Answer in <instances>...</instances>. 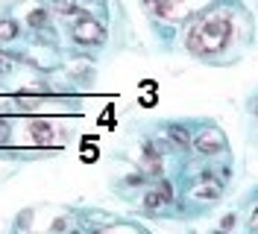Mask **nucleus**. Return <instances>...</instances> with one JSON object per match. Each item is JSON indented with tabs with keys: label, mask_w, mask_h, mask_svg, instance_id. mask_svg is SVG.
Masks as SVG:
<instances>
[{
	"label": "nucleus",
	"mask_w": 258,
	"mask_h": 234,
	"mask_svg": "<svg viewBox=\"0 0 258 234\" xmlns=\"http://www.w3.org/2000/svg\"><path fill=\"white\" fill-rule=\"evenodd\" d=\"M6 138V123H3V120H0V140Z\"/></svg>",
	"instance_id": "10"
},
{
	"label": "nucleus",
	"mask_w": 258,
	"mask_h": 234,
	"mask_svg": "<svg viewBox=\"0 0 258 234\" xmlns=\"http://www.w3.org/2000/svg\"><path fill=\"white\" fill-rule=\"evenodd\" d=\"M211 234H226V231H211Z\"/></svg>",
	"instance_id": "11"
},
{
	"label": "nucleus",
	"mask_w": 258,
	"mask_h": 234,
	"mask_svg": "<svg viewBox=\"0 0 258 234\" xmlns=\"http://www.w3.org/2000/svg\"><path fill=\"white\" fill-rule=\"evenodd\" d=\"M159 152H156V149H153V143H147L144 146V161H141V164H144V170L147 173H159L161 167H159Z\"/></svg>",
	"instance_id": "5"
},
{
	"label": "nucleus",
	"mask_w": 258,
	"mask_h": 234,
	"mask_svg": "<svg viewBox=\"0 0 258 234\" xmlns=\"http://www.w3.org/2000/svg\"><path fill=\"white\" fill-rule=\"evenodd\" d=\"M9 67H12V62H9V56H3V53H0V70H3V73H6V70H9Z\"/></svg>",
	"instance_id": "9"
},
{
	"label": "nucleus",
	"mask_w": 258,
	"mask_h": 234,
	"mask_svg": "<svg viewBox=\"0 0 258 234\" xmlns=\"http://www.w3.org/2000/svg\"><path fill=\"white\" fill-rule=\"evenodd\" d=\"M167 138H173V143H176V146H188L191 135H188L182 126H167Z\"/></svg>",
	"instance_id": "6"
},
{
	"label": "nucleus",
	"mask_w": 258,
	"mask_h": 234,
	"mask_svg": "<svg viewBox=\"0 0 258 234\" xmlns=\"http://www.w3.org/2000/svg\"><path fill=\"white\" fill-rule=\"evenodd\" d=\"M30 129H32V135H35L38 140H47V138H53V126H50V123H41V120H35V123H32Z\"/></svg>",
	"instance_id": "7"
},
{
	"label": "nucleus",
	"mask_w": 258,
	"mask_h": 234,
	"mask_svg": "<svg viewBox=\"0 0 258 234\" xmlns=\"http://www.w3.org/2000/svg\"><path fill=\"white\" fill-rule=\"evenodd\" d=\"M18 35V27L12 21H0V41H9V38H15Z\"/></svg>",
	"instance_id": "8"
},
{
	"label": "nucleus",
	"mask_w": 258,
	"mask_h": 234,
	"mask_svg": "<svg viewBox=\"0 0 258 234\" xmlns=\"http://www.w3.org/2000/svg\"><path fill=\"white\" fill-rule=\"evenodd\" d=\"M71 35H74L80 44H103L106 30H103V24H100V21H94V18H82L80 24H74Z\"/></svg>",
	"instance_id": "2"
},
{
	"label": "nucleus",
	"mask_w": 258,
	"mask_h": 234,
	"mask_svg": "<svg viewBox=\"0 0 258 234\" xmlns=\"http://www.w3.org/2000/svg\"><path fill=\"white\" fill-rule=\"evenodd\" d=\"M229 38H232V21L220 15V12H211V15H206L203 21L194 24L185 44L197 56H211V53H220L229 44Z\"/></svg>",
	"instance_id": "1"
},
{
	"label": "nucleus",
	"mask_w": 258,
	"mask_h": 234,
	"mask_svg": "<svg viewBox=\"0 0 258 234\" xmlns=\"http://www.w3.org/2000/svg\"><path fill=\"white\" fill-rule=\"evenodd\" d=\"M164 205H170V202H167V199L161 196V193L156 190V187H153V190H150V193L144 196V211H150V214H156V211H161Z\"/></svg>",
	"instance_id": "4"
},
{
	"label": "nucleus",
	"mask_w": 258,
	"mask_h": 234,
	"mask_svg": "<svg viewBox=\"0 0 258 234\" xmlns=\"http://www.w3.org/2000/svg\"><path fill=\"white\" fill-rule=\"evenodd\" d=\"M200 152H206V155H214V152H220L223 149V135L217 132V129H206L200 138H197V143H194Z\"/></svg>",
	"instance_id": "3"
}]
</instances>
